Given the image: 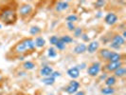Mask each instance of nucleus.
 I'll list each match as a JSON object with an SVG mask.
<instances>
[{"mask_svg": "<svg viewBox=\"0 0 126 95\" xmlns=\"http://www.w3.org/2000/svg\"><path fill=\"white\" fill-rule=\"evenodd\" d=\"M0 21L5 25L15 24V22L17 21L16 11L10 7H5L0 9Z\"/></svg>", "mask_w": 126, "mask_h": 95, "instance_id": "f257e3e1", "label": "nucleus"}, {"mask_svg": "<svg viewBox=\"0 0 126 95\" xmlns=\"http://www.w3.org/2000/svg\"><path fill=\"white\" fill-rule=\"evenodd\" d=\"M35 50V45H34V40L32 38H25L22 41L15 45L13 51L15 53L19 55H23L28 51H32Z\"/></svg>", "mask_w": 126, "mask_h": 95, "instance_id": "f03ea898", "label": "nucleus"}, {"mask_svg": "<svg viewBox=\"0 0 126 95\" xmlns=\"http://www.w3.org/2000/svg\"><path fill=\"white\" fill-rule=\"evenodd\" d=\"M101 70V65L100 62H95L87 68V74L91 77H97Z\"/></svg>", "mask_w": 126, "mask_h": 95, "instance_id": "7ed1b4c3", "label": "nucleus"}, {"mask_svg": "<svg viewBox=\"0 0 126 95\" xmlns=\"http://www.w3.org/2000/svg\"><path fill=\"white\" fill-rule=\"evenodd\" d=\"M80 87H81V84L78 82V81H76V80H72V81H70L69 84L65 87L64 91H65L67 94L73 95L74 93H76V92L79 90Z\"/></svg>", "mask_w": 126, "mask_h": 95, "instance_id": "20e7f679", "label": "nucleus"}, {"mask_svg": "<svg viewBox=\"0 0 126 95\" xmlns=\"http://www.w3.org/2000/svg\"><path fill=\"white\" fill-rule=\"evenodd\" d=\"M32 11H33V8L31 4H22L19 7L18 13L22 18H26L32 14Z\"/></svg>", "mask_w": 126, "mask_h": 95, "instance_id": "39448f33", "label": "nucleus"}, {"mask_svg": "<svg viewBox=\"0 0 126 95\" xmlns=\"http://www.w3.org/2000/svg\"><path fill=\"white\" fill-rule=\"evenodd\" d=\"M122 66H123L122 61H120V62H108L103 67V69L105 70V73H107V72H114L115 70H117L119 68L122 67Z\"/></svg>", "mask_w": 126, "mask_h": 95, "instance_id": "423d86ee", "label": "nucleus"}, {"mask_svg": "<svg viewBox=\"0 0 126 95\" xmlns=\"http://www.w3.org/2000/svg\"><path fill=\"white\" fill-rule=\"evenodd\" d=\"M104 22L105 24H107L109 26L115 25L118 22V16L117 14H115L114 13H108L105 17H104Z\"/></svg>", "mask_w": 126, "mask_h": 95, "instance_id": "0eeeda50", "label": "nucleus"}, {"mask_svg": "<svg viewBox=\"0 0 126 95\" xmlns=\"http://www.w3.org/2000/svg\"><path fill=\"white\" fill-rule=\"evenodd\" d=\"M99 48H100V43L98 41H92L89 43L88 46H86V51L89 53H95L99 50Z\"/></svg>", "mask_w": 126, "mask_h": 95, "instance_id": "6e6552de", "label": "nucleus"}, {"mask_svg": "<svg viewBox=\"0 0 126 95\" xmlns=\"http://www.w3.org/2000/svg\"><path fill=\"white\" fill-rule=\"evenodd\" d=\"M120 61H122V55L119 52H115V51L111 52L107 60V62H120Z\"/></svg>", "mask_w": 126, "mask_h": 95, "instance_id": "1a4fd4ad", "label": "nucleus"}, {"mask_svg": "<svg viewBox=\"0 0 126 95\" xmlns=\"http://www.w3.org/2000/svg\"><path fill=\"white\" fill-rule=\"evenodd\" d=\"M52 72H53V69L50 66H44L40 70V75L43 76V77H48L51 75Z\"/></svg>", "mask_w": 126, "mask_h": 95, "instance_id": "9d476101", "label": "nucleus"}, {"mask_svg": "<svg viewBox=\"0 0 126 95\" xmlns=\"http://www.w3.org/2000/svg\"><path fill=\"white\" fill-rule=\"evenodd\" d=\"M68 8H69L68 2H65V1H59L56 4L55 10H56V12H63V11L67 10Z\"/></svg>", "mask_w": 126, "mask_h": 95, "instance_id": "9b49d317", "label": "nucleus"}, {"mask_svg": "<svg viewBox=\"0 0 126 95\" xmlns=\"http://www.w3.org/2000/svg\"><path fill=\"white\" fill-rule=\"evenodd\" d=\"M67 75L69 76L70 78H72V80H75L80 76V70H78L76 67L70 68L69 70H67Z\"/></svg>", "mask_w": 126, "mask_h": 95, "instance_id": "f8f14e48", "label": "nucleus"}, {"mask_svg": "<svg viewBox=\"0 0 126 95\" xmlns=\"http://www.w3.org/2000/svg\"><path fill=\"white\" fill-rule=\"evenodd\" d=\"M112 43L119 45V46L121 47V46H123L125 44V39L122 37L120 34H115L113 38H112Z\"/></svg>", "mask_w": 126, "mask_h": 95, "instance_id": "ddd939ff", "label": "nucleus"}, {"mask_svg": "<svg viewBox=\"0 0 126 95\" xmlns=\"http://www.w3.org/2000/svg\"><path fill=\"white\" fill-rule=\"evenodd\" d=\"M85 51H86V45L84 44V43L78 44L75 48H74V50H73V52H74L75 54H82V53H84Z\"/></svg>", "mask_w": 126, "mask_h": 95, "instance_id": "4468645a", "label": "nucleus"}, {"mask_svg": "<svg viewBox=\"0 0 126 95\" xmlns=\"http://www.w3.org/2000/svg\"><path fill=\"white\" fill-rule=\"evenodd\" d=\"M111 52H112V51H110V50H108V49H101V51H99V56H100V58H101L102 60L107 61L109 56H110V54H111Z\"/></svg>", "mask_w": 126, "mask_h": 95, "instance_id": "2eb2a0df", "label": "nucleus"}, {"mask_svg": "<svg viewBox=\"0 0 126 95\" xmlns=\"http://www.w3.org/2000/svg\"><path fill=\"white\" fill-rule=\"evenodd\" d=\"M125 75H126V69L125 67H123V66L114 71V76L116 78H123Z\"/></svg>", "mask_w": 126, "mask_h": 95, "instance_id": "dca6fc26", "label": "nucleus"}, {"mask_svg": "<svg viewBox=\"0 0 126 95\" xmlns=\"http://www.w3.org/2000/svg\"><path fill=\"white\" fill-rule=\"evenodd\" d=\"M104 84L106 87H114L117 84V78L114 75L107 76V78L104 80Z\"/></svg>", "mask_w": 126, "mask_h": 95, "instance_id": "f3484780", "label": "nucleus"}, {"mask_svg": "<svg viewBox=\"0 0 126 95\" xmlns=\"http://www.w3.org/2000/svg\"><path fill=\"white\" fill-rule=\"evenodd\" d=\"M116 92V89L114 87H104L101 89V93L102 95H114Z\"/></svg>", "mask_w": 126, "mask_h": 95, "instance_id": "a211bd4d", "label": "nucleus"}, {"mask_svg": "<svg viewBox=\"0 0 126 95\" xmlns=\"http://www.w3.org/2000/svg\"><path fill=\"white\" fill-rule=\"evenodd\" d=\"M34 45H35V48H39V49L43 48L46 45V40L43 37H41V36H38L34 40Z\"/></svg>", "mask_w": 126, "mask_h": 95, "instance_id": "6ab92c4d", "label": "nucleus"}, {"mask_svg": "<svg viewBox=\"0 0 126 95\" xmlns=\"http://www.w3.org/2000/svg\"><path fill=\"white\" fill-rule=\"evenodd\" d=\"M22 67L25 70H32L35 68V64L32 62V61H26L25 63L23 64Z\"/></svg>", "mask_w": 126, "mask_h": 95, "instance_id": "aec40b11", "label": "nucleus"}, {"mask_svg": "<svg viewBox=\"0 0 126 95\" xmlns=\"http://www.w3.org/2000/svg\"><path fill=\"white\" fill-rule=\"evenodd\" d=\"M42 83L46 85V86H52L55 83V79H53L52 77L48 76V77H44L42 79Z\"/></svg>", "mask_w": 126, "mask_h": 95, "instance_id": "412c9836", "label": "nucleus"}, {"mask_svg": "<svg viewBox=\"0 0 126 95\" xmlns=\"http://www.w3.org/2000/svg\"><path fill=\"white\" fill-rule=\"evenodd\" d=\"M41 32H42V30L39 27H37V26H32V28L30 29V33L32 35H33V36L38 35L39 33H41Z\"/></svg>", "mask_w": 126, "mask_h": 95, "instance_id": "4be33fe9", "label": "nucleus"}, {"mask_svg": "<svg viewBox=\"0 0 126 95\" xmlns=\"http://www.w3.org/2000/svg\"><path fill=\"white\" fill-rule=\"evenodd\" d=\"M60 40L63 42V44H70V43H72L73 42V38L71 37L70 35H63L62 37H60Z\"/></svg>", "mask_w": 126, "mask_h": 95, "instance_id": "5701e85b", "label": "nucleus"}, {"mask_svg": "<svg viewBox=\"0 0 126 95\" xmlns=\"http://www.w3.org/2000/svg\"><path fill=\"white\" fill-rule=\"evenodd\" d=\"M47 55H48V57H50V58L56 57L57 56L56 49H54V48H49L48 51H47Z\"/></svg>", "mask_w": 126, "mask_h": 95, "instance_id": "b1692460", "label": "nucleus"}, {"mask_svg": "<svg viewBox=\"0 0 126 95\" xmlns=\"http://www.w3.org/2000/svg\"><path fill=\"white\" fill-rule=\"evenodd\" d=\"M82 33H83V32H82V28H75V30L73 31V34H74V36L77 38L81 37Z\"/></svg>", "mask_w": 126, "mask_h": 95, "instance_id": "393cba45", "label": "nucleus"}, {"mask_svg": "<svg viewBox=\"0 0 126 95\" xmlns=\"http://www.w3.org/2000/svg\"><path fill=\"white\" fill-rule=\"evenodd\" d=\"M78 20V16L76 15V14H70L68 15L67 17H66V21L68 22V23H74Z\"/></svg>", "mask_w": 126, "mask_h": 95, "instance_id": "a878e982", "label": "nucleus"}, {"mask_svg": "<svg viewBox=\"0 0 126 95\" xmlns=\"http://www.w3.org/2000/svg\"><path fill=\"white\" fill-rule=\"evenodd\" d=\"M59 40H60V38L58 37L57 35H52V36L49 37V43H50V45H52V46H55V45L58 43Z\"/></svg>", "mask_w": 126, "mask_h": 95, "instance_id": "bb28decb", "label": "nucleus"}, {"mask_svg": "<svg viewBox=\"0 0 126 95\" xmlns=\"http://www.w3.org/2000/svg\"><path fill=\"white\" fill-rule=\"evenodd\" d=\"M105 4H106L105 1H103V0H99V1H97V2L95 3V8H97V9H101V8H103V7L105 6Z\"/></svg>", "mask_w": 126, "mask_h": 95, "instance_id": "cd10ccee", "label": "nucleus"}, {"mask_svg": "<svg viewBox=\"0 0 126 95\" xmlns=\"http://www.w3.org/2000/svg\"><path fill=\"white\" fill-rule=\"evenodd\" d=\"M55 47H56L57 50H59V51H63L65 49V44H63L61 40H59L58 43L55 45Z\"/></svg>", "mask_w": 126, "mask_h": 95, "instance_id": "c85d7f7f", "label": "nucleus"}, {"mask_svg": "<svg viewBox=\"0 0 126 95\" xmlns=\"http://www.w3.org/2000/svg\"><path fill=\"white\" fill-rule=\"evenodd\" d=\"M66 27H67V30H68L69 32H73L76 28L75 25H74V23H68V22H66Z\"/></svg>", "mask_w": 126, "mask_h": 95, "instance_id": "c756f323", "label": "nucleus"}, {"mask_svg": "<svg viewBox=\"0 0 126 95\" xmlns=\"http://www.w3.org/2000/svg\"><path fill=\"white\" fill-rule=\"evenodd\" d=\"M109 47H110L111 49H114V50H120V48H121L120 46H119V45H117V44H114L112 42L109 44Z\"/></svg>", "mask_w": 126, "mask_h": 95, "instance_id": "7c9ffc66", "label": "nucleus"}, {"mask_svg": "<svg viewBox=\"0 0 126 95\" xmlns=\"http://www.w3.org/2000/svg\"><path fill=\"white\" fill-rule=\"evenodd\" d=\"M81 38L82 39V41H83V42H89V41H90L88 35H87L86 33H82V36H81Z\"/></svg>", "mask_w": 126, "mask_h": 95, "instance_id": "2f4dec72", "label": "nucleus"}, {"mask_svg": "<svg viewBox=\"0 0 126 95\" xmlns=\"http://www.w3.org/2000/svg\"><path fill=\"white\" fill-rule=\"evenodd\" d=\"M86 67H87V66H86V64H85V63H82V64H80V65H78L76 68H77V69H78L79 70H84V69H86Z\"/></svg>", "mask_w": 126, "mask_h": 95, "instance_id": "473e14b6", "label": "nucleus"}, {"mask_svg": "<svg viewBox=\"0 0 126 95\" xmlns=\"http://www.w3.org/2000/svg\"><path fill=\"white\" fill-rule=\"evenodd\" d=\"M60 76H61V73H60L59 71H54V70H53V72L51 73L50 77H52L53 79H55V78H57V77H60Z\"/></svg>", "mask_w": 126, "mask_h": 95, "instance_id": "72a5a7b5", "label": "nucleus"}, {"mask_svg": "<svg viewBox=\"0 0 126 95\" xmlns=\"http://www.w3.org/2000/svg\"><path fill=\"white\" fill-rule=\"evenodd\" d=\"M106 78H107V73H105V72H104V73H102V75H101L100 80H103V81H104Z\"/></svg>", "mask_w": 126, "mask_h": 95, "instance_id": "f704fd0d", "label": "nucleus"}, {"mask_svg": "<svg viewBox=\"0 0 126 95\" xmlns=\"http://www.w3.org/2000/svg\"><path fill=\"white\" fill-rule=\"evenodd\" d=\"M73 95H85V92L82 91V90H78L76 93H74Z\"/></svg>", "mask_w": 126, "mask_h": 95, "instance_id": "c9c22d12", "label": "nucleus"}, {"mask_svg": "<svg viewBox=\"0 0 126 95\" xmlns=\"http://www.w3.org/2000/svg\"><path fill=\"white\" fill-rule=\"evenodd\" d=\"M101 16H102V13H101V12H99V13L96 14V17H97V18H100Z\"/></svg>", "mask_w": 126, "mask_h": 95, "instance_id": "e433bc0d", "label": "nucleus"}, {"mask_svg": "<svg viewBox=\"0 0 126 95\" xmlns=\"http://www.w3.org/2000/svg\"><path fill=\"white\" fill-rule=\"evenodd\" d=\"M121 36L125 39V37H126V32H125V31H123V32H122V35H121Z\"/></svg>", "mask_w": 126, "mask_h": 95, "instance_id": "4c0bfd02", "label": "nucleus"}, {"mask_svg": "<svg viewBox=\"0 0 126 95\" xmlns=\"http://www.w3.org/2000/svg\"><path fill=\"white\" fill-rule=\"evenodd\" d=\"M18 59L19 60H24V55H19Z\"/></svg>", "mask_w": 126, "mask_h": 95, "instance_id": "58836bf2", "label": "nucleus"}, {"mask_svg": "<svg viewBox=\"0 0 126 95\" xmlns=\"http://www.w3.org/2000/svg\"><path fill=\"white\" fill-rule=\"evenodd\" d=\"M0 29H2V25L1 24H0Z\"/></svg>", "mask_w": 126, "mask_h": 95, "instance_id": "ea45409f", "label": "nucleus"}, {"mask_svg": "<svg viewBox=\"0 0 126 95\" xmlns=\"http://www.w3.org/2000/svg\"><path fill=\"white\" fill-rule=\"evenodd\" d=\"M1 79H2V77H1V75H0V81H1Z\"/></svg>", "mask_w": 126, "mask_h": 95, "instance_id": "a19ab883", "label": "nucleus"}, {"mask_svg": "<svg viewBox=\"0 0 126 95\" xmlns=\"http://www.w3.org/2000/svg\"><path fill=\"white\" fill-rule=\"evenodd\" d=\"M48 95H53V94H48Z\"/></svg>", "mask_w": 126, "mask_h": 95, "instance_id": "79ce46f5", "label": "nucleus"}]
</instances>
